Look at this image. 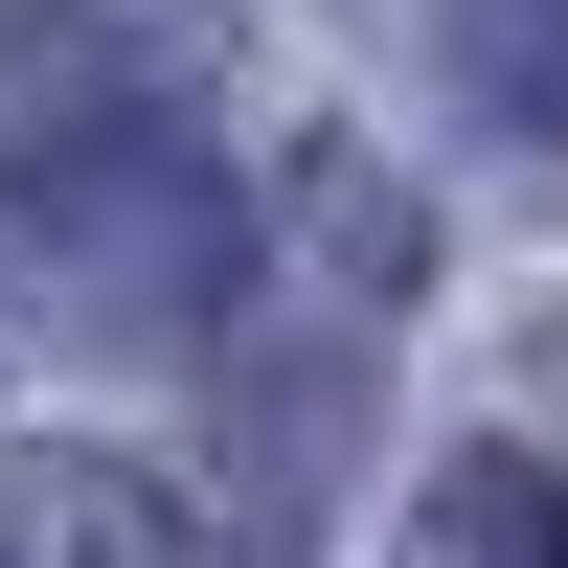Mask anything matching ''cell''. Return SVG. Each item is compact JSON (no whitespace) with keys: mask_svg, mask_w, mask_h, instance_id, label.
I'll list each match as a JSON object with an SVG mask.
<instances>
[{"mask_svg":"<svg viewBox=\"0 0 568 568\" xmlns=\"http://www.w3.org/2000/svg\"><path fill=\"white\" fill-rule=\"evenodd\" d=\"M433 69L500 160H568V0H433Z\"/></svg>","mask_w":568,"mask_h":568,"instance_id":"cell-3","label":"cell"},{"mask_svg":"<svg viewBox=\"0 0 568 568\" xmlns=\"http://www.w3.org/2000/svg\"><path fill=\"white\" fill-rule=\"evenodd\" d=\"M23 251H45V318L91 342H205V296H251V182L205 160V114H114L23 160Z\"/></svg>","mask_w":568,"mask_h":568,"instance_id":"cell-1","label":"cell"},{"mask_svg":"<svg viewBox=\"0 0 568 568\" xmlns=\"http://www.w3.org/2000/svg\"><path fill=\"white\" fill-rule=\"evenodd\" d=\"M409 568H568V500H546V455H455V478L409 500Z\"/></svg>","mask_w":568,"mask_h":568,"instance_id":"cell-4","label":"cell"},{"mask_svg":"<svg viewBox=\"0 0 568 568\" xmlns=\"http://www.w3.org/2000/svg\"><path fill=\"white\" fill-rule=\"evenodd\" d=\"M0 568H182L136 455H0Z\"/></svg>","mask_w":568,"mask_h":568,"instance_id":"cell-2","label":"cell"}]
</instances>
